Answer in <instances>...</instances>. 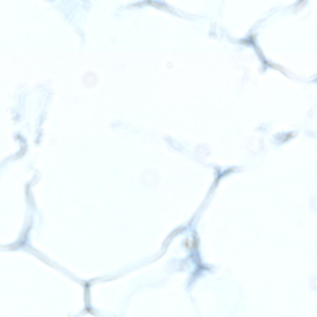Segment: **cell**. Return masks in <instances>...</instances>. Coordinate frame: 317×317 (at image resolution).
<instances>
[{"label":"cell","mask_w":317,"mask_h":317,"mask_svg":"<svg viewBox=\"0 0 317 317\" xmlns=\"http://www.w3.org/2000/svg\"><path fill=\"white\" fill-rule=\"evenodd\" d=\"M98 76L92 72H88L85 74L82 77L81 81L83 84L88 88L94 87L98 83Z\"/></svg>","instance_id":"6da1fadb"},{"label":"cell","mask_w":317,"mask_h":317,"mask_svg":"<svg viewBox=\"0 0 317 317\" xmlns=\"http://www.w3.org/2000/svg\"><path fill=\"white\" fill-rule=\"evenodd\" d=\"M308 285L309 289L316 292L317 288V275L315 273L310 274L308 278Z\"/></svg>","instance_id":"7a4b0ae2"}]
</instances>
